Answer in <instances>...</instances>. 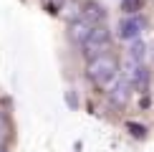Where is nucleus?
Returning a JSON list of instances; mask_svg holds the SVG:
<instances>
[{
	"label": "nucleus",
	"mask_w": 154,
	"mask_h": 152,
	"mask_svg": "<svg viewBox=\"0 0 154 152\" xmlns=\"http://www.w3.org/2000/svg\"><path fill=\"white\" fill-rule=\"evenodd\" d=\"M106 94H109V101H111L114 106H119V109H121V106H126V104H129V97H131V84L124 79V76H119V79H116V84L109 89Z\"/></svg>",
	"instance_id": "nucleus-3"
},
{
	"label": "nucleus",
	"mask_w": 154,
	"mask_h": 152,
	"mask_svg": "<svg viewBox=\"0 0 154 152\" xmlns=\"http://www.w3.org/2000/svg\"><path fill=\"white\" fill-rule=\"evenodd\" d=\"M83 21H88L91 25H99L101 21H104V10H101V5L88 3L86 5V13H83Z\"/></svg>",
	"instance_id": "nucleus-6"
},
{
	"label": "nucleus",
	"mask_w": 154,
	"mask_h": 152,
	"mask_svg": "<svg viewBox=\"0 0 154 152\" xmlns=\"http://www.w3.org/2000/svg\"><path fill=\"white\" fill-rule=\"evenodd\" d=\"M86 76H88V81L91 84H96L99 89H104V91H109L114 84H116V79L121 76L119 71V63L114 56H96V59H91L86 63Z\"/></svg>",
	"instance_id": "nucleus-1"
},
{
	"label": "nucleus",
	"mask_w": 154,
	"mask_h": 152,
	"mask_svg": "<svg viewBox=\"0 0 154 152\" xmlns=\"http://www.w3.org/2000/svg\"><path fill=\"white\" fill-rule=\"evenodd\" d=\"M144 53H146V46H144L142 38H134V41H129V59H131V61H139V63H142Z\"/></svg>",
	"instance_id": "nucleus-7"
},
{
	"label": "nucleus",
	"mask_w": 154,
	"mask_h": 152,
	"mask_svg": "<svg viewBox=\"0 0 154 152\" xmlns=\"http://www.w3.org/2000/svg\"><path fill=\"white\" fill-rule=\"evenodd\" d=\"M0 152H5V150H3V147H0Z\"/></svg>",
	"instance_id": "nucleus-9"
},
{
	"label": "nucleus",
	"mask_w": 154,
	"mask_h": 152,
	"mask_svg": "<svg viewBox=\"0 0 154 152\" xmlns=\"http://www.w3.org/2000/svg\"><path fill=\"white\" fill-rule=\"evenodd\" d=\"M8 132H10V124H8V119H5V114L0 112V139L8 137Z\"/></svg>",
	"instance_id": "nucleus-8"
},
{
	"label": "nucleus",
	"mask_w": 154,
	"mask_h": 152,
	"mask_svg": "<svg viewBox=\"0 0 154 152\" xmlns=\"http://www.w3.org/2000/svg\"><path fill=\"white\" fill-rule=\"evenodd\" d=\"M96 25H91L88 21H83V18H76L73 23H68V38L76 43V46H83V43L88 41V36H91V30Z\"/></svg>",
	"instance_id": "nucleus-5"
},
{
	"label": "nucleus",
	"mask_w": 154,
	"mask_h": 152,
	"mask_svg": "<svg viewBox=\"0 0 154 152\" xmlns=\"http://www.w3.org/2000/svg\"><path fill=\"white\" fill-rule=\"evenodd\" d=\"M144 30V18L137 15V13H131V15H126L124 21L119 23V36L126 38V41H134V38H139Z\"/></svg>",
	"instance_id": "nucleus-4"
},
{
	"label": "nucleus",
	"mask_w": 154,
	"mask_h": 152,
	"mask_svg": "<svg viewBox=\"0 0 154 152\" xmlns=\"http://www.w3.org/2000/svg\"><path fill=\"white\" fill-rule=\"evenodd\" d=\"M83 53H86V59L91 61L96 56H104L109 53V48H111V33H109L106 28H101V25H96L91 30V36H88V41L83 43Z\"/></svg>",
	"instance_id": "nucleus-2"
}]
</instances>
